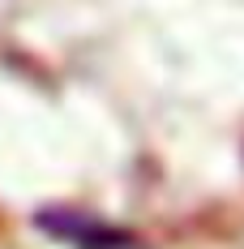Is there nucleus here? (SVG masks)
I'll return each mask as SVG.
<instances>
[{"label":"nucleus","instance_id":"nucleus-1","mask_svg":"<svg viewBox=\"0 0 244 249\" xmlns=\"http://www.w3.org/2000/svg\"><path fill=\"white\" fill-rule=\"evenodd\" d=\"M34 228L65 249H137V232L81 206H43L34 211Z\"/></svg>","mask_w":244,"mask_h":249}]
</instances>
